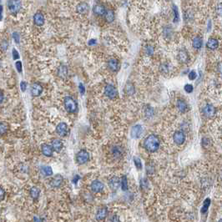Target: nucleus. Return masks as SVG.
<instances>
[{"label":"nucleus","mask_w":222,"mask_h":222,"mask_svg":"<svg viewBox=\"0 0 222 222\" xmlns=\"http://www.w3.org/2000/svg\"><path fill=\"white\" fill-rule=\"evenodd\" d=\"M160 145V141L158 136L155 135H149L144 141V148L149 152H155L158 150Z\"/></svg>","instance_id":"nucleus-1"},{"label":"nucleus","mask_w":222,"mask_h":222,"mask_svg":"<svg viewBox=\"0 0 222 222\" xmlns=\"http://www.w3.org/2000/svg\"><path fill=\"white\" fill-rule=\"evenodd\" d=\"M64 108L67 111L68 113L69 114H73V113H75L77 111L78 109V105L76 101L74 100V99L70 96H67V97L64 98Z\"/></svg>","instance_id":"nucleus-2"},{"label":"nucleus","mask_w":222,"mask_h":222,"mask_svg":"<svg viewBox=\"0 0 222 222\" xmlns=\"http://www.w3.org/2000/svg\"><path fill=\"white\" fill-rule=\"evenodd\" d=\"M7 6L11 14H16L20 11L22 3L21 0H8Z\"/></svg>","instance_id":"nucleus-3"},{"label":"nucleus","mask_w":222,"mask_h":222,"mask_svg":"<svg viewBox=\"0 0 222 222\" xmlns=\"http://www.w3.org/2000/svg\"><path fill=\"white\" fill-rule=\"evenodd\" d=\"M104 94L111 99H114L118 95V91L116 88L112 84H107L104 88Z\"/></svg>","instance_id":"nucleus-4"},{"label":"nucleus","mask_w":222,"mask_h":222,"mask_svg":"<svg viewBox=\"0 0 222 222\" xmlns=\"http://www.w3.org/2000/svg\"><path fill=\"white\" fill-rule=\"evenodd\" d=\"M89 160V154L86 150H82L76 155V161L79 165H83Z\"/></svg>","instance_id":"nucleus-5"},{"label":"nucleus","mask_w":222,"mask_h":222,"mask_svg":"<svg viewBox=\"0 0 222 222\" xmlns=\"http://www.w3.org/2000/svg\"><path fill=\"white\" fill-rule=\"evenodd\" d=\"M203 115H205L207 118H212L214 117L216 113V109H215V106L211 104H205L204 108H203Z\"/></svg>","instance_id":"nucleus-6"},{"label":"nucleus","mask_w":222,"mask_h":222,"mask_svg":"<svg viewBox=\"0 0 222 222\" xmlns=\"http://www.w3.org/2000/svg\"><path fill=\"white\" fill-rule=\"evenodd\" d=\"M69 131V127H68L67 124H66V123H64V122L59 123V124L57 125V127H56V132H57L58 135H59V136H61V137H64V136L68 135Z\"/></svg>","instance_id":"nucleus-7"},{"label":"nucleus","mask_w":222,"mask_h":222,"mask_svg":"<svg viewBox=\"0 0 222 222\" xmlns=\"http://www.w3.org/2000/svg\"><path fill=\"white\" fill-rule=\"evenodd\" d=\"M30 92L32 96H34V97H39L43 93V86L41 85V84L38 83V82L34 83V84H32V85H31Z\"/></svg>","instance_id":"nucleus-8"},{"label":"nucleus","mask_w":222,"mask_h":222,"mask_svg":"<svg viewBox=\"0 0 222 222\" xmlns=\"http://www.w3.org/2000/svg\"><path fill=\"white\" fill-rule=\"evenodd\" d=\"M108 68L112 72H118L119 70V69H120V64H119L118 59H110L108 61Z\"/></svg>","instance_id":"nucleus-9"},{"label":"nucleus","mask_w":222,"mask_h":222,"mask_svg":"<svg viewBox=\"0 0 222 222\" xmlns=\"http://www.w3.org/2000/svg\"><path fill=\"white\" fill-rule=\"evenodd\" d=\"M177 59L180 63L186 64L190 60V56H189L187 51H185V49H180V50H179L178 54H177Z\"/></svg>","instance_id":"nucleus-10"},{"label":"nucleus","mask_w":222,"mask_h":222,"mask_svg":"<svg viewBox=\"0 0 222 222\" xmlns=\"http://www.w3.org/2000/svg\"><path fill=\"white\" fill-rule=\"evenodd\" d=\"M174 141L177 145H182L185 141V135L183 131H176L173 136Z\"/></svg>","instance_id":"nucleus-11"},{"label":"nucleus","mask_w":222,"mask_h":222,"mask_svg":"<svg viewBox=\"0 0 222 222\" xmlns=\"http://www.w3.org/2000/svg\"><path fill=\"white\" fill-rule=\"evenodd\" d=\"M142 132H143V128L140 125H136L135 126H133L131 129V132H130V135L131 137L134 139H138L140 137V135H142Z\"/></svg>","instance_id":"nucleus-12"},{"label":"nucleus","mask_w":222,"mask_h":222,"mask_svg":"<svg viewBox=\"0 0 222 222\" xmlns=\"http://www.w3.org/2000/svg\"><path fill=\"white\" fill-rule=\"evenodd\" d=\"M93 12H94V14H96L98 16H103L105 14L106 8L103 4H94V7H93Z\"/></svg>","instance_id":"nucleus-13"},{"label":"nucleus","mask_w":222,"mask_h":222,"mask_svg":"<svg viewBox=\"0 0 222 222\" xmlns=\"http://www.w3.org/2000/svg\"><path fill=\"white\" fill-rule=\"evenodd\" d=\"M109 185L113 190H117V189L120 185V180L117 176H113L109 180Z\"/></svg>","instance_id":"nucleus-14"},{"label":"nucleus","mask_w":222,"mask_h":222,"mask_svg":"<svg viewBox=\"0 0 222 222\" xmlns=\"http://www.w3.org/2000/svg\"><path fill=\"white\" fill-rule=\"evenodd\" d=\"M63 142L60 140L59 139H54L52 140V143H51V147L53 149V150L55 152H60L63 149Z\"/></svg>","instance_id":"nucleus-15"},{"label":"nucleus","mask_w":222,"mask_h":222,"mask_svg":"<svg viewBox=\"0 0 222 222\" xmlns=\"http://www.w3.org/2000/svg\"><path fill=\"white\" fill-rule=\"evenodd\" d=\"M63 180H64V179L62 177V175H56L54 178L51 180L50 185L52 187H54V188H59L62 185Z\"/></svg>","instance_id":"nucleus-16"},{"label":"nucleus","mask_w":222,"mask_h":222,"mask_svg":"<svg viewBox=\"0 0 222 222\" xmlns=\"http://www.w3.org/2000/svg\"><path fill=\"white\" fill-rule=\"evenodd\" d=\"M34 22L35 25L37 26H43L44 24V14L40 13V12H38L34 15Z\"/></svg>","instance_id":"nucleus-17"},{"label":"nucleus","mask_w":222,"mask_h":222,"mask_svg":"<svg viewBox=\"0 0 222 222\" xmlns=\"http://www.w3.org/2000/svg\"><path fill=\"white\" fill-rule=\"evenodd\" d=\"M41 151L43 153V155L47 157H51L54 153V150L51 147V145H48V144H43L41 145Z\"/></svg>","instance_id":"nucleus-18"},{"label":"nucleus","mask_w":222,"mask_h":222,"mask_svg":"<svg viewBox=\"0 0 222 222\" xmlns=\"http://www.w3.org/2000/svg\"><path fill=\"white\" fill-rule=\"evenodd\" d=\"M90 187L91 190H92L94 192H95V193L101 192L103 190H104V185H103L102 182H100L99 180H94V181L92 182Z\"/></svg>","instance_id":"nucleus-19"},{"label":"nucleus","mask_w":222,"mask_h":222,"mask_svg":"<svg viewBox=\"0 0 222 222\" xmlns=\"http://www.w3.org/2000/svg\"><path fill=\"white\" fill-rule=\"evenodd\" d=\"M177 108L180 113H185L189 110V105L185 100L180 99L177 100Z\"/></svg>","instance_id":"nucleus-20"},{"label":"nucleus","mask_w":222,"mask_h":222,"mask_svg":"<svg viewBox=\"0 0 222 222\" xmlns=\"http://www.w3.org/2000/svg\"><path fill=\"white\" fill-rule=\"evenodd\" d=\"M77 12L79 14H86L89 12V4L85 2H82L78 4Z\"/></svg>","instance_id":"nucleus-21"},{"label":"nucleus","mask_w":222,"mask_h":222,"mask_svg":"<svg viewBox=\"0 0 222 222\" xmlns=\"http://www.w3.org/2000/svg\"><path fill=\"white\" fill-rule=\"evenodd\" d=\"M57 74L58 76L61 79H65L68 75V68L65 65L61 64L60 66L58 68Z\"/></svg>","instance_id":"nucleus-22"},{"label":"nucleus","mask_w":222,"mask_h":222,"mask_svg":"<svg viewBox=\"0 0 222 222\" xmlns=\"http://www.w3.org/2000/svg\"><path fill=\"white\" fill-rule=\"evenodd\" d=\"M108 215V210L106 207H102L96 213V219L98 220H102L106 218Z\"/></svg>","instance_id":"nucleus-23"},{"label":"nucleus","mask_w":222,"mask_h":222,"mask_svg":"<svg viewBox=\"0 0 222 222\" xmlns=\"http://www.w3.org/2000/svg\"><path fill=\"white\" fill-rule=\"evenodd\" d=\"M219 46V43L218 40L216 39H214V38H211L208 41H207V44H206V47L211 49V50H215Z\"/></svg>","instance_id":"nucleus-24"},{"label":"nucleus","mask_w":222,"mask_h":222,"mask_svg":"<svg viewBox=\"0 0 222 222\" xmlns=\"http://www.w3.org/2000/svg\"><path fill=\"white\" fill-rule=\"evenodd\" d=\"M29 195H30L31 198L33 200H37L39 197V195H40V190L36 187V186H34L30 189L29 190Z\"/></svg>","instance_id":"nucleus-25"},{"label":"nucleus","mask_w":222,"mask_h":222,"mask_svg":"<svg viewBox=\"0 0 222 222\" xmlns=\"http://www.w3.org/2000/svg\"><path fill=\"white\" fill-rule=\"evenodd\" d=\"M192 45L196 49H200L202 47V45H203V41H202L201 38L198 37V36L194 38L193 40H192Z\"/></svg>","instance_id":"nucleus-26"},{"label":"nucleus","mask_w":222,"mask_h":222,"mask_svg":"<svg viewBox=\"0 0 222 222\" xmlns=\"http://www.w3.org/2000/svg\"><path fill=\"white\" fill-rule=\"evenodd\" d=\"M8 129H9V125L7 122H0V136L5 135L8 131Z\"/></svg>","instance_id":"nucleus-27"},{"label":"nucleus","mask_w":222,"mask_h":222,"mask_svg":"<svg viewBox=\"0 0 222 222\" xmlns=\"http://www.w3.org/2000/svg\"><path fill=\"white\" fill-rule=\"evenodd\" d=\"M125 93L128 94V95H133L135 92V86H134V84H131V83H130V82L127 83L126 85H125Z\"/></svg>","instance_id":"nucleus-28"},{"label":"nucleus","mask_w":222,"mask_h":222,"mask_svg":"<svg viewBox=\"0 0 222 222\" xmlns=\"http://www.w3.org/2000/svg\"><path fill=\"white\" fill-rule=\"evenodd\" d=\"M105 19L107 21L108 23H112L113 21L115 20V12L113 10H107L105 12Z\"/></svg>","instance_id":"nucleus-29"},{"label":"nucleus","mask_w":222,"mask_h":222,"mask_svg":"<svg viewBox=\"0 0 222 222\" xmlns=\"http://www.w3.org/2000/svg\"><path fill=\"white\" fill-rule=\"evenodd\" d=\"M41 173L44 176H51L53 175V170L50 166H43L41 168Z\"/></svg>","instance_id":"nucleus-30"},{"label":"nucleus","mask_w":222,"mask_h":222,"mask_svg":"<svg viewBox=\"0 0 222 222\" xmlns=\"http://www.w3.org/2000/svg\"><path fill=\"white\" fill-rule=\"evenodd\" d=\"M120 184H121L122 190L126 191V190H128V180H127V177H126L125 175H124V176L122 177Z\"/></svg>","instance_id":"nucleus-31"},{"label":"nucleus","mask_w":222,"mask_h":222,"mask_svg":"<svg viewBox=\"0 0 222 222\" xmlns=\"http://www.w3.org/2000/svg\"><path fill=\"white\" fill-rule=\"evenodd\" d=\"M210 200L209 198L205 199V201L203 203V206H202L201 208V213H205V212L208 210L209 207H210Z\"/></svg>","instance_id":"nucleus-32"},{"label":"nucleus","mask_w":222,"mask_h":222,"mask_svg":"<svg viewBox=\"0 0 222 222\" xmlns=\"http://www.w3.org/2000/svg\"><path fill=\"white\" fill-rule=\"evenodd\" d=\"M173 12H174V22L176 23L178 22L179 19H180V14H179V11H178V8L176 7V5H173Z\"/></svg>","instance_id":"nucleus-33"},{"label":"nucleus","mask_w":222,"mask_h":222,"mask_svg":"<svg viewBox=\"0 0 222 222\" xmlns=\"http://www.w3.org/2000/svg\"><path fill=\"white\" fill-rule=\"evenodd\" d=\"M160 70L162 74H167V73H169V71H170V66H169V64H166V63L162 64L160 66Z\"/></svg>","instance_id":"nucleus-34"},{"label":"nucleus","mask_w":222,"mask_h":222,"mask_svg":"<svg viewBox=\"0 0 222 222\" xmlns=\"http://www.w3.org/2000/svg\"><path fill=\"white\" fill-rule=\"evenodd\" d=\"M113 155H115V157H119V156H121L122 151L119 147L118 146H115L113 148Z\"/></svg>","instance_id":"nucleus-35"},{"label":"nucleus","mask_w":222,"mask_h":222,"mask_svg":"<svg viewBox=\"0 0 222 222\" xmlns=\"http://www.w3.org/2000/svg\"><path fill=\"white\" fill-rule=\"evenodd\" d=\"M193 18H194V16H193V14H192L190 11L188 10L185 12V20L186 21V22H190V20H192V19H193Z\"/></svg>","instance_id":"nucleus-36"},{"label":"nucleus","mask_w":222,"mask_h":222,"mask_svg":"<svg viewBox=\"0 0 222 222\" xmlns=\"http://www.w3.org/2000/svg\"><path fill=\"white\" fill-rule=\"evenodd\" d=\"M145 53L149 56H151L154 54V47L152 45H147L145 48Z\"/></svg>","instance_id":"nucleus-37"},{"label":"nucleus","mask_w":222,"mask_h":222,"mask_svg":"<svg viewBox=\"0 0 222 222\" xmlns=\"http://www.w3.org/2000/svg\"><path fill=\"white\" fill-rule=\"evenodd\" d=\"M184 89H185V91L186 92V93H188V94H190V93H192L193 92V90H194V88H193V85L192 84H185V87H184Z\"/></svg>","instance_id":"nucleus-38"},{"label":"nucleus","mask_w":222,"mask_h":222,"mask_svg":"<svg viewBox=\"0 0 222 222\" xmlns=\"http://www.w3.org/2000/svg\"><path fill=\"white\" fill-rule=\"evenodd\" d=\"M134 162H135V165L138 170H141L142 169V163L140 159V158H135L134 159Z\"/></svg>","instance_id":"nucleus-39"},{"label":"nucleus","mask_w":222,"mask_h":222,"mask_svg":"<svg viewBox=\"0 0 222 222\" xmlns=\"http://www.w3.org/2000/svg\"><path fill=\"white\" fill-rule=\"evenodd\" d=\"M188 77L190 80H195V79H196V77H197V74H196V73H195V71L192 70L189 73Z\"/></svg>","instance_id":"nucleus-40"},{"label":"nucleus","mask_w":222,"mask_h":222,"mask_svg":"<svg viewBox=\"0 0 222 222\" xmlns=\"http://www.w3.org/2000/svg\"><path fill=\"white\" fill-rule=\"evenodd\" d=\"M0 48L3 49V50H7L8 48V43L6 40L2 41V43L0 44Z\"/></svg>","instance_id":"nucleus-41"},{"label":"nucleus","mask_w":222,"mask_h":222,"mask_svg":"<svg viewBox=\"0 0 222 222\" xmlns=\"http://www.w3.org/2000/svg\"><path fill=\"white\" fill-rule=\"evenodd\" d=\"M154 114V110H153V109L151 107H148L146 109V110H145V115L147 117H151L152 115Z\"/></svg>","instance_id":"nucleus-42"},{"label":"nucleus","mask_w":222,"mask_h":222,"mask_svg":"<svg viewBox=\"0 0 222 222\" xmlns=\"http://www.w3.org/2000/svg\"><path fill=\"white\" fill-rule=\"evenodd\" d=\"M209 145H210V140L207 138L202 139V146L205 148H207Z\"/></svg>","instance_id":"nucleus-43"},{"label":"nucleus","mask_w":222,"mask_h":222,"mask_svg":"<svg viewBox=\"0 0 222 222\" xmlns=\"http://www.w3.org/2000/svg\"><path fill=\"white\" fill-rule=\"evenodd\" d=\"M12 55H13V59H14V60H17L19 59V54H18V52L16 49H13L12 51Z\"/></svg>","instance_id":"nucleus-44"},{"label":"nucleus","mask_w":222,"mask_h":222,"mask_svg":"<svg viewBox=\"0 0 222 222\" xmlns=\"http://www.w3.org/2000/svg\"><path fill=\"white\" fill-rule=\"evenodd\" d=\"M15 66H16V69L18 73H21L22 70H23V67H22V63L21 61H17L16 64H15Z\"/></svg>","instance_id":"nucleus-45"},{"label":"nucleus","mask_w":222,"mask_h":222,"mask_svg":"<svg viewBox=\"0 0 222 222\" xmlns=\"http://www.w3.org/2000/svg\"><path fill=\"white\" fill-rule=\"evenodd\" d=\"M13 38H14V41L18 44L19 43V41H20V36H19V34H18L17 32H14V34H13Z\"/></svg>","instance_id":"nucleus-46"},{"label":"nucleus","mask_w":222,"mask_h":222,"mask_svg":"<svg viewBox=\"0 0 222 222\" xmlns=\"http://www.w3.org/2000/svg\"><path fill=\"white\" fill-rule=\"evenodd\" d=\"M4 198H5V191L2 187H0V202L4 200Z\"/></svg>","instance_id":"nucleus-47"},{"label":"nucleus","mask_w":222,"mask_h":222,"mask_svg":"<svg viewBox=\"0 0 222 222\" xmlns=\"http://www.w3.org/2000/svg\"><path fill=\"white\" fill-rule=\"evenodd\" d=\"M20 89L23 92H25L26 89H27V83L24 82V81H22L20 83Z\"/></svg>","instance_id":"nucleus-48"},{"label":"nucleus","mask_w":222,"mask_h":222,"mask_svg":"<svg viewBox=\"0 0 222 222\" xmlns=\"http://www.w3.org/2000/svg\"><path fill=\"white\" fill-rule=\"evenodd\" d=\"M79 91H80V94H84V93H85V88H84V84H82V83H80V84H79Z\"/></svg>","instance_id":"nucleus-49"},{"label":"nucleus","mask_w":222,"mask_h":222,"mask_svg":"<svg viewBox=\"0 0 222 222\" xmlns=\"http://www.w3.org/2000/svg\"><path fill=\"white\" fill-rule=\"evenodd\" d=\"M141 187L142 188H147V185H148V183H147V180L146 179H144V180H141Z\"/></svg>","instance_id":"nucleus-50"},{"label":"nucleus","mask_w":222,"mask_h":222,"mask_svg":"<svg viewBox=\"0 0 222 222\" xmlns=\"http://www.w3.org/2000/svg\"><path fill=\"white\" fill-rule=\"evenodd\" d=\"M96 44H97V40L94 39H90V40L88 42V44L89 46H93V45H95Z\"/></svg>","instance_id":"nucleus-51"},{"label":"nucleus","mask_w":222,"mask_h":222,"mask_svg":"<svg viewBox=\"0 0 222 222\" xmlns=\"http://www.w3.org/2000/svg\"><path fill=\"white\" fill-rule=\"evenodd\" d=\"M112 222H120L118 215H114V217L112 219Z\"/></svg>","instance_id":"nucleus-52"},{"label":"nucleus","mask_w":222,"mask_h":222,"mask_svg":"<svg viewBox=\"0 0 222 222\" xmlns=\"http://www.w3.org/2000/svg\"><path fill=\"white\" fill-rule=\"evenodd\" d=\"M4 99V93L2 92V91L0 90V104L1 103H3V101Z\"/></svg>","instance_id":"nucleus-53"},{"label":"nucleus","mask_w":222,"mask_h":222,"mask_svg":"<svg viewBox=\"0 0 222 222\" xmlns=\"http://www.w3.org/2000/svg\"><path fill=\"white\" fill-rule=\"evenodd\" d=\"M79 179H80V177H79V175H75V176H74V178L73 179V182H74V184H77L78 180H79Z\"/></svg>","instance_id":"nucleus-54"},{"label":"nucleus","mask_w":222,"mask_h":222,"mask_svg":"<svg viewBox=\"0 0 222 222\" xmlns=\"http://www.w3.org/2000/svg\"><path fill=\"white\" fill-rule=\"evenodd\" d=\"M3 10H4V8H3V6L2 5H0V14L3 12Z\"/></svg>","instance_id":"nucleus-55"},{"label":"nucleus","mask_w":222,"mask_h":222,"mask_svg":"<svg viewBox=\"0 0 222 222\" xmlns=\"http://www.w3.org/2000/svg\"><path fill=\"white\" fill-rule=\"evenodd\" d=\"M2 18H3V16H2V14H0V21L2 20Z\"/></svg>","instance_id":"nucleus-56"},{"label":"nucleus","mask_w":222,"mask_h":222,"mask_svg":"<svg viewBox=\"0 0 222 222\" xmlns=\"http://www.w3.org/2000/svg\"><path fill=\"white\" fill-rule=\"evenodd\" d=\"M1 65H2V63H1V59H0V67H1Z\"/></svg>","instance_id":"nucleus-57"},{"label":"nucleus","mask_w":222,"mask_h":222,"mask_svg":"<svg viewBox=\"0 0 222 222\" xmlns=\"http://www.w3.org/2000/svg\"><path fill=\"white\" fill-rule=\"evenodd\" d=\"M219 222H222L221 221V220H219Z\"/></svg>","instance_id":"nucleus-58"},{"label":"nucleus","mask_w":222,"mask_h":222,"mask_svg":"<svg viewBox=\"0 0 222 222\" xmlns=\"http://www.w3.org/2000/svg\"><path fill=\"white\" fill-rule=\"evenodd\" d=\"M165 1H170V0H165Z\"/></svg>","instance_id":"nucleus-59"},{"label":"nucleus","mask_w":222,"mask_h":222,"mask_svg":"<svg viewBox=\"0 0 222 222\" xmlns=\"http://www.w3.org/2000/svg\"><path fill=\"white\" fill-rule=\"evenodd\" d=\"M0 1H1V0H0Z\"/></svg>","instance_id":"nucleus-60"}]
</instances>
